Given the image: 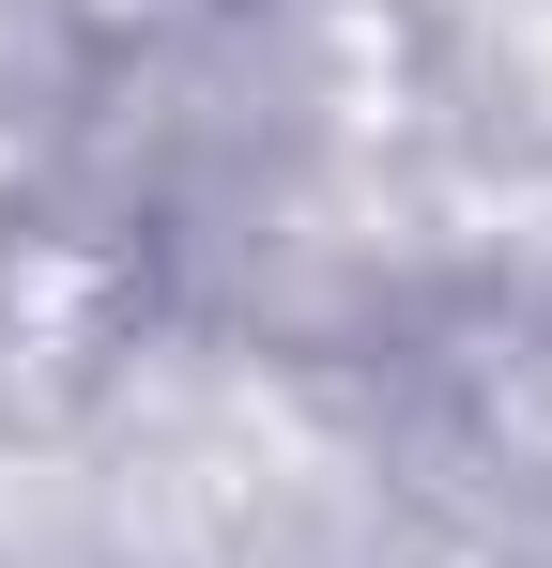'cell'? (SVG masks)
<instances>
[{"mask_svg":"<svg viewBox=\"0 0 552 568\" xmlns=\"http://www.w3.org/2000/svg\"><path fill=\"white\" fill-rule=\"evenodd\" d=\"M78 31H170V16H200V0H62Z\"/></svg>","mask_w":552,"mask_h":568,"instance_id":"6da1fadb","label":"cell"}]
</instances>
